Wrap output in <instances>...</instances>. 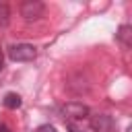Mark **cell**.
Returning a JSON list of instances; mask_svg holds the SVG:
<instances>
[{"label": "cell", "mask_w": 132, "mask_h": 132, "mask_svg": "<svg viewBox=\"0 0 132 132\" xmlns=\"http://www.w3.org/2000/svg\"><path fill=\"white\" fill-rule=\"evenodd\" d=\"M8 56L14 62H29L37 56V50L31 43H14V45L8 47Z\"/></svg>", "instance_id": "6da1fadb"}, {"label": "cell", "mask_w": 132, "mask_h": 132, "mask_svg": "<svg viewBox=\"0 0 132 132\" xmlns=\"http://www.w3.org/2000/svg\"><path fill=\"white\" fill-rule=\"evenodd\" d=\"M43 4L37 0H27L21 4V14L25 16V21H37L39 16H43Z\"/></svg>", "instance_id": "7a4b0ae2"}, {"label": "cell", "mask_w": 132, "mask_h": 132, "mask_svg": "<svg viewBox=\"0 0 132 132\" xmlns=\"http://www.w3.org/2000/svg\"><path fill=\"white\" fill-rule=\"evenodd\" d=\"M89 124H91V128L95 132H109L113 128V120L107 113H95V116H91L89 118Z\"/></svg>", "instance_id": "3957f363"}, {"label": "cell", "mask_w": 132, "mask_h": 132, "mask_svg": "<svg viewBox=\"0 0 132 132\" xmlns=\"http://www.w3.org/2000/svg\"><path fill=\"white\" fill-rule=\"evenodd\" d=\"M62 111H64L66 118H72V120H82V118L89 116V107L82 105V103H76V101L66 103V105L62 107Z\"/></svg>", "instance_id": "277c9868"}, {"label": "cell", "mask_w": 132, "mask_h": 132, "mask_svg": "<svg viewBox=\"0 0 132 132\" xmlns=\"http://www.w3.org/2000/svg\"><path fill=\"white\" fill-rule=\"evenodd\" d=\"M21 95H16V93H6L4 95V107H8V109H19L21 107Z\"/></svg>", "instance_id": "5b68a950"}, {"label": "cell", "mask_w": 132, "mask_h": 132, "mask_svg": "<svg viewBox=\"0 0 132 132\" xmlns=\"http://www.w3.org/2000/svg\"><path fill=\"white\" fill-rule=\"evenodd\" d=\"M130 35H132V27H130V25H122L120 31H118V39H120L124 45H130Z\"/></svg>", "instance_id": "8992f818"}, {"label": "cell", "mask_w": 132, "mask_h": 132, "mask_svg": "<svg viewBox=\"0 0 132 132\" xmlns=\"http://www.w3.org/2000/svg\"><path fill=\"white\" fill-rule=\"evenodd\" d=\"M8 6L6 4H0V25H6L8 23Z\"/></svg>", "instance_id": "52a82bcc"}, {"label": "cell", "mask_w": 132, "mask_h": 132, "mask_svg": "<svg viewBox=\"0 0 132 132\" xmlns=\"http://www.w3.org/2000/svg\"><path fill=\"white\" fill-rule=\"evenodd\" d=\"M35 132H58V130H56L54 126H50V124H43V126H39Z\"/></svg>", "instance_id": "ba28073f"}, {"label": "cell", "mask_w": 132, "mask_h": 132, "mask_svg": "<svg viewBox=\"0 0 132 132\" xmlns=\"http://www.w3.org/2000/svg\"><path fill=\"white\" fill-rule=\"evenodd\" d=\"M0 132H10V128L6 124H0Z\"/></svg>", "instance_id": "9c48e42d"}, {"label": "cell", "mask_w": 132, "mask_h": 132, "mask_svg": "<svg viewBox=\"0 0 132 132\" xmlns=\"http://www.w3.org/2000/svg\"><path fill=\"white\" fill-rule=\"evenodd\" d=\"M2 66H4V54L0 52V70H2Z\"/></svg>", "instance_id": "30bf717a"}, {"label": "cell", "mask_w": 132, "mask_h": 132, "mask_svg": "<svg viewBox=\"0 0 132 132\" xmlns=\"http://www.w3.org/2000/svg\"><path fill=\"white\" fill-rule=\"evenodd\" d=\"M70 132H82V130H78V128H74V126H70Z\"/></svg>", "instance_id": "8fae6325"}]
</instances>
